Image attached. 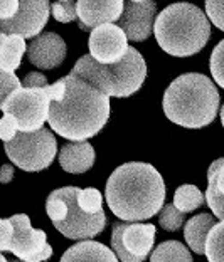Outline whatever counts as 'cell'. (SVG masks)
<instances>
[{"label": "cell", "mask_w": 224, "mask_h": 262, "mask_svg": "<svg viewBox=\"0 0 224 262\" xmlns=\"http://www.w3.org/2000/svg\"><path fill=\"white\" fill-rule=\"evenodd\" d=\"M17 131H19V124H17L15 118L9 115V113H4V118L0 120V140L2 141L12 140Z\"/></svg>", "instance_id": "obj_30"}, {"label": "cell", "mask_w": 224, "mask_h": 262, "mask_svg": "<svg viewBox=\"0 0 224 262\" xmlns=\"http://www.w3.org/2000/svg\"><path fill=\"white\" fill-rule=\"evenodd\" d=\"M71 73L90 82L106 96L128 98L144 86L147 77V62L137 49L128 47L120 61L101 64L88 54L83 56Z\"/></svg>", "instance_id": "obj_5"}, {"label": "cell", "mask_w": 224, "mask_h": 262, "mask_svg": "<svg viewBox=\"0 0 224 262\" xmlns=\"http://www.w3.org/2000/svg\"><path fill=\"white\" fill-rule=\"evenodd\" d=\"M76 202L88 213H96L103 210V195L98 188H78Z\"/></svg>", "instance_id": "obj_25"}, {"label": "cell", "mask_w": 224, "mask_h": 262, "mask_svg": "<svg viewBox=\"0 0 224 262\" xmlns=\"http://www.w3.org/2000/svg\"><path fill=\"white\" fill-rule=\"evenodd\" d=\"M123 10V0H78L76 14L83 31L101 26V24L116 22Z\"/></svg>", "instance_id": "obj_15"}, {"label": "cell", "mask_w": 224, "mask_h": 262, "mask_svg": "<svg viewBox=\"0 0 224 262\" xmlns=\"http://www.w3.org/2000/svg\"><path fill=\"white\" fill-rule=\"evenodd\" d=\"M90 56L101 64L116 62L125 56L128 49V39L125 32L113 22L101 24L93 27V32L88 39Z\"/></svg>", "instance_id": "obj_12"}, {"label": "cell", "mask_w": 224, "mask_h": 262, "mask_svg": "<svg viewBox=\"0 0 224 262\" xmlns=\"http://www.w3.org/2000/svg\"><path fill=\"white\" fill-rule=\"evenodd\" d=\"M106 204L118 219L140 222L157 215L165 200L162 175L150 163L130 162L110 175L106 182Z\"/></svg>", "instance_id": "obj_2"}, {"label": "cell", "mask_w": 224, "mask_h": 262, "mask_svg": "<svg viewBox=\"0 0 224 262\" xmlns=\"http://www.w3.org/2000/svg\"><path fill=\"white\" fill-rule=\"evenodd\" d=\"M19 86H21L19 77H17L14 73H10V71H4L0 68V108H2L5 98Z\"/></svg>", "instance_id": "obj_28"}, {"label": "cell", "mask_w": 224, "mask_h": 262, "mask_svg": "<svg viewBox=\"0 0 224 262\" xmlns=\"http://www.w3.org/2000/svg\"><path fill=\"white\" fill-rule=\"evenodd\" d=\"M49 12V0H19L17 14L7 20H0V32L19 34L24 39H32L43 32Z\"/></svg>", "instance_id": "obj_11"}, {"label": "cell", "mask_w": 224, "mask_h": 262, "mask_svg": "<svg viewBox=\"0 0 224 262\" xmlns=\"http://www.w3.org/2000/svg\"><path fill=\"white\" fill-rule=\"evenodd\" d=\"M217 222L214 215L211 213H199V215L192 217L189 222H186L184 227V235L186 242L191 251L196 254H204V241L211 227Z\"/></svg>", "instance_id": "obj_20"}, {"label": "cell", "mask_w": 224, "mask_h": 262, "mask_svg": "<svg viewBox=\"0 0 224 262\" xmlns=\"http://www.w3.org/2000/svg\"><path fill=\"white\" fill-rule=\"evenodd\" d=\"M9 220L14 227L9 252L27 262H39L51 257L52 247L47 244L46 232L32 229L31 219L26 213H15Z\"/></svg>", "instance_id": "obj_10"}, {"label": "cell", "mask_w": 224, "mask_h": 262, "mask_svg": "<svg viewBox=\"0 0 224 262\" xmlns=\"http://www.w3.org/2000/svg\"><path fill=\"white\" fill-rule=\"evenodd\" d=\"M26 47V39L22 35L0 32V68L10 73L19 69Z\"/></svg>", "instance_id": "obj_18"}, {"label": "cell", "mask_w": 224, "mask_h": 262, "mask_svg": "<svg viewBox=\"0 0 224 262\" xmlns=\"http://www.w3.org/2000/svg\"><path fill=\"white\" fill-rule=\"evenodd\" d=\"M222 235H224V222L222 220H217L208 232L204 241V254L208 255V259L211 262L222 260Z\"/></svg>", "instance_id": "obj_23"}, {"label": "cell", "mask_w": 224, "mask_h": 262, "mask_svg": "<svg viewBox=\"0 0 224 262\" xmlns=\"http://www.w3.org/2000/svg\"><path fill=\"white\" fill-rule=\"evenodd\" d=\"M49 94L44 88L19 86L5 98L2 110L15 118L19 131H34L44 126L49 110Z\"/></svg>", "instance_id": "obj_7"}, {"label": "cell", "mask_w": 224, "mask_h": 262, "mask_svg": "<svg viewBox=\"0 0 224 262\" xmlns=\"http://www.w3.org/2000/svg\"><path fill=\"white\" fill-rule=\"evenodd\" d=\"M10 162L24 171H40L51 166L57 153V143L52 131L39 128L34 131H17L14 138L4 141Z\"/></svg>", "instance_id": "obj_6"}, {"label": "cell", "mask_w": 224, "mask_h": 262, "mask_svg": "<svg viewBox=\"0 0 224 262\" xmlns=\"http://www.w3.org/2000/svg\"><path fill=\"white\" fill-rule=\"evenodd\" d=\"M0 262H5V257H4L2 254H0Z\"/></svg>", "instance_id": "obj_35"}, {"label": "cell", "mask_w": 224, "mask_h": 262, "mask_svg": "<svg viewBox=\"0 0 224 262\" xmlns=\"http://www.w3.org/2000/svg\"><path fill=\"white\" fill-rule=\"evenodd\" d=\"M108 118L110 96L69 73L64 77L63 96L49 101L46 121L63 138L83 141L98 135L108 123Z\"/></svg>", "instance_id": "obj_1"}, {"label": "cell", "mask_w": 224, "mask_h": 262, "mask_svg": "<svg viewBox=\"0 0 224 262\" xmlns=\"http://www.w3.org/2000/svg\"><path fill=\"white\" fill-rule=\"evenodd\" d=\"M219 91L211 77L187 73L170 82L164 94V113L170 121L189 129L204 128L219 111Z\"/></svg>", "instance_id": "obj_3"}, {"label": "cell", "mask_w": 224, "mask_h": 262, "mask_svg": "<svg viewBox=\"0 0 224 262\" xmlns=\"http://www.w3.org/2000/svg\"><path fill=\"white\" fill-rule=\"evenodd\" d=\"M14 178V166L12 165H4L0 168V183H9Z\"/></svg>", "instance_id": "obj_34"}, {"label": "cell", "mask_w": 224, "mask_h": 262, "mask_svg": "<svg viewBox=\"0 0 224 262\" xmlns=\"http://www.w3.org/2000/svg\"><path fill=\"white\" fill-rule=\"evenodd\" d=\"M208 192H206V202L211 207L212 215L217 220L224 219V205H222V196H224V160L219 158L209 166L208 171Z\"/></svg>", "instance_id": "obj_17"}, {"label": "cell", "mask_w": 224, "mask_h": 262, "mask_svg": "<svg viewBox=\"0 0 224 262\" xmlns=\"http://www.w3.org/2000/svg\"><path fill=\"white\" fill-rule=\"evenodd\" d=\"M12 232H14V227H12L10 220L9 219H0V252L9 251Z\"/></svg>", "instance_id": "obj_31"}, {"label": "cell", "mask_w": 224, "mask_h": 262, "mask_svg": "<svg viewBox=\"0 0 224 262\" xmlns=\"http://www.w3.org/2000/svg\"><path fill=\"white\" fill-rule=\"evenodd\" d=\"M46 84H47L46 76L40 73H29L21 82V86L24 88H44Z\"/></svg>", "instance_id": "obj_33"}, {"label": "cell", "mask_w": 224, "mask_h": 262, "mask_svg": "<svg viewBox=\"0 0 224 262\" xmlns=\"http://www.w3.org/2000/svg\"><path fill=\"white\" fill-rule=\"evenodd\" d=\"M155 242V225L113 224L111 251L123 262H141L149 257Z\"/></svg>", "instance_id": "obj_9"}, {"label": "cell", "mask_w": 224, "mask_h": 262, "mask_svg": "<svg viewBox=\"0 0 224 262\" xmlns=\"http://www.w3.org/2000/svg\"><path fill=\"white\" fill-rule=\"evenodd\" d=\"M63 262L68 260H108L115 262L116 255L115 252L99 242H94L90 239H83V242L69 247L61 257Z\"/></svg>", "instance_id": "obj_19"}, {"label": "cell", "mask_w": 224, "mask_h": 262, "mask_svg": "<svg viewBox=\"0 0 224 262\" xmlns=\"http://www.w3.org/2000/svg\"><path fill=\"white\" fill-rule=\"evenodd\" d=\"M204 204V193L196 185H182L175 190L174 193V205L180 212L189 213L196 208L202 207Z\"/></svg>", "instance_id": "obj_21"}, {"label": "cell", "mask_w": 224, "mask_h": 262, "mask_svg": "<svg viewBox=\"0 0 224 262\" xmlns=\"http://www.w3.org/2000/svg\"><path fill=\"white\" fill-rule=\"evenodd\" d=\"M160 215H158V224L160 227L167 232H175L179 230L182 225L186 222V213L180 212L179 208H175L174 204H167V205H162L160 210Z\"/></svg>", "instance_id": "obj_24"}, {"label": "cell", "mask_w": 224, "mask_h": 262, "mask_svg": "<svg viewBox=\"0 0 224 262\" xmlns=\"http://www.w3.org/2000/svg\"><path fill=\"white\" fill-rule=\"evenodd\" d=\"M157 7L153 0H140V2H123V10L116 19V26L125 32L127 39L133 42H141L152 35L153 20H155Z\"/></svg>", "instance_id": "obj_13"}, {"label": "cell", "mask_w": 224, "mask_h": 262, "mask_svg": "<svg viewBox=\"0 0 224 262\" xmlns=\"http://www.w3.org/2000/svg\"><path fill=\"white\" fill-rule=\"evenodd\" d=\"M211 74L217 88H224V40L214 47L209 61Z\"/></svg>", "instance_id": "obj_26"}, {"label": "cell", "mask_w": 224, "mask_h": 262, "mask_svg": "<svg viewBox=\"0 0 224 262\" xmlns=\"http://www.w3.org/2000/svg\"><path fill=\"white\" fill-rule=\"evenodd\" d=\"M158 46L174 57H191L202 51L211 37V24L199 7L179 2L165 7L153 20Z\"/></svg>", "instance_id": "obj_4"}, {"label": "cell", "mask_w": 224, "mask_h": 262, "mask_svg": "<svg viewBox=\"0 0 224 262\" xmlns=\"http://www.w3.org/2000/svg\"><path fill=\"white\" fill-rule=\"evenodd\" d=\"M59 165L68 173H85L94 165V148L90 141H71L59 150Z\"/></svg>", "instance_id": "obj_16"}, {"label": "cell", "mask_w": 224, "mask_h": 262, "mask_svg": "<svg viewBox=\"0 0 224 262\" xmlns=\"http://www.w3.org/2000/svg\"><path fill=\"white\" fill-rule=\"evenodd\" d=\"M152 262H162V260H186L191 262L192 255L189 252V249L184 244L177 241H167L162 242L157 249H153V252L149 254Z\"/></svg>", "instance_id": "obj_22"}, {"label": "cell", "mask_w": 224, "mask_h": 262, "mask_svg": "<svg viewBox=\"0 0 224 262\" xmlns=\"http://www.w3.org/2000/svg\"><path fill=\"white\" fill-rule=\"evenodd\" d=\"M29 62L37 69H56L66 59V42L56 32H44L32 37V42L26 47Z\"/></svg>", "instance_id": "obj_14"}, {"label": "cell", "mask_w": 224, "mask_h": 262, "mask_svg": "<svg viewBox=\"0 0 224 262\" xmlns=\"http://www.w3.org/2000/svg\"><path fill=\"white\" fill-rule=\"evenodd\" d=\"M206 12L214 26L222 31L224 29V17H222V0H206Z\"/></svg>", "instance_id": "obj_29"}, {"label": "cell", "mask_w": 224, "mask_h": 262, "mask_svg": "<svg viewBox=\"0 0 224 262\" xmlns=\"http://www.w3.org/2000/svg\"><path fill=\"white\" fill-rule=\"evenodd\" d=\"M51 12H52V17H54L57 22H63V24L73 22L76 20V17H78L74 0H57V2L51 4Z\"/></svg>", "instance_id": "obj_27"}, {"label": "cell", "mask_w": 224, "mask_h": 262, "mask_svg": "<svg viewBox=\"0 0 224 262\" xmlns=\"http://www.w3.org/2000/svg\"><path fill=\"white\" fill-rule=\"evenodd\" d=\"M61 193L64 204H66V212L64 217L57 222H52L54 227L61 232L64 237L73 241H83V239H93L106 225V215L103 210L96 213H88L78 205L76 202V193L78 187H63L57 188Z\"/></svg>", "instance_id": "obj_8"}, {"label": "cell", "mask_w": 224, "mask_h": 262, "mask_svg": "<svg viewBox=\"0 0 224 262\" xmlns=\"http://www.w3.org/2000/svg\"><path fill=\"white\" fill-rule=\"evenodd\" d=\"M19 9V0H0V20L14 17Z\"/></svg>", "instance_id": "obj_32"}, {"label": "cell", "mask_w": 224, "mask_h": 262, "mask_svg": "<svg viewBox=\"0 0 224 262\" xmlns=\"http://www.w3.org/2000/svg\"><path fill=\"white\" fill-rule=\"evenodd\" d=\"M130 2H140V0H130Z\"/></svg>", "instance_id": "obj_36"}]
</instances>
